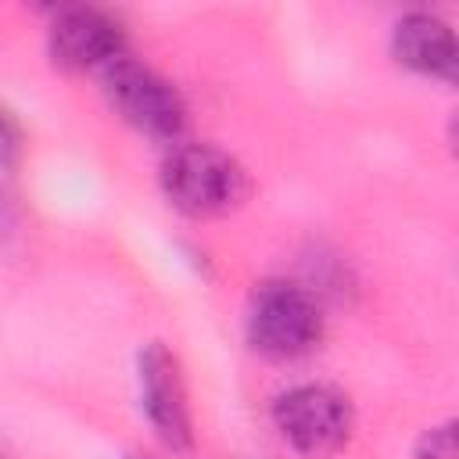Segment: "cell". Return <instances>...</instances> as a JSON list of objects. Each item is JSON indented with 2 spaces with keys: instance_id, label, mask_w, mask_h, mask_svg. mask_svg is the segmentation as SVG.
<instances>
[{
  "instance_id": "7",
  "label": "cell",
  "mask_w": 459,
  "mask_h": 459,
  "mask_svg": "<svg viewBox=\"0 0 459 459\" xmlns=\"http://www.w3.org/2000/svg\"><path fill=\"white\" fill-rule=\"evenodd\" d=\"M391 50L398 65H405L416 75H430L441 82H455L459 72V43L445 18L430 11H409L394 22Z\"/></svg>"
},
{
  "instance_id": "6",
  "label": "cell",
  "mask_w": 459,
  "mask_h": 459,
  "mask_svg": "<svg viewBox=\"0 0 459 459\" xmlns=\"http://www.w3.org/2000/svg\"><path fill=\"white\" fill-rule=\"evenodd\" d=\"M126 43L122 22L104 7H65L47 32L50 61L65 72H104L126 57Z\"/></svg>"
},
{
  "instance_id": "2",
  "label": "cell",
  "mask_w": 459,
  "mask_h": 459,
  "mask_svg": "<svg viewBox=\"0 0 459 459\" xmlns=\"http://www.w3.org/2000/svg\"><path fill=\"white\" fill-rule=\"evenodd\" d=\"M247 344L273 359L294 362L308 355L323 337V308L312 290L290 280H265L247 301Z\"/></svg>"
},
{
  "instance_id": "3",
  "label": "cell",
  "mask_w": 459,
  "mask_h": 459,
  "mask_svg": "<svg viewBox=\"0 0 459 459\" xmlns=\"http://www.w3.org/2000/svg\"><path fill=\"white\" fill-rule=\"evenodd\" d=\"M104 93L122 122L154 143H179L186 133V100L183 93L151 65L136 57H118L104 72Z\"/></svg>"
},
{
  "instance_id": "5",
  "label": "cell",
  "mask_w": 459,
  "mask_h": 459,
  "mask_svg": "<svg viewBox=\"0 0 459 459\" xmlns=\"http://www.w3.org/2000/svg\"><path fill=\"white\" fill-rule=\"evenodd\" d=\"M136 384H140V405L154 434L172 452L194 448V416H190V394L179 369V359L161 344H143L136 359Z\"/></svg>"
},
{
  "instance_id": "9",
  "label": "cell",
  "mask_w": 459,
  "mask_h": 459,
  "mask_svg": "<svg viewBox=\"0 0 459 459\" xmlns=\"http://www.w3.org/2000/svg\"><path fill=\"white\" fill-rule=\"evenodd\" d=\"M22 147H25L22 126H18V118L0 104V165H14V161L22 158Z\"/></svg>"
},
{
  "instance_id": "4",
  "label": "cell",
  "mask_w": 459,
  "mask_h": 459,
  "mask_svg": "<svg viewBox=\"0 0 459 459\" xmlns=\"http://www.w3.org/2000/svg\"><path fill=\"white\" fill-rule=\"evenodd\" d=\"M273 423L301 455H330L351 437V402L330 384H294L276 394Z\"/></svg>"
},
{
  "instance_id": "8",
  "label": "cell",
  "mask_w": 459,
  "mask_h": 459,
  "mask_svg": "<svg viewBox=\"0 0 459 459\" xmlns=\"http://www.w3.org/2000/svg\"><path fill=\"white\" fill-rule=\"evenodd\" d=\"M459 455V445H455V420H445V423H434L427 427L416 445H412V459H455Z\"/></svg>"
},
{
  "instance_id": "1",
  "label": "cell",
  "mask_w": 459,
  "mask_h": 459,
  "mask_svg": "<svg viewBox=\"0 0 459 459\" xmlns=\"http://www.w3.org/2000/svg\"><path fill=\"white\" fill-rule=\"evenodd\" d=\"M169 204L190 219H215L244 204L251 179L244 165L215 143H176L161 161Z\"/></svg>"
}]
</instances>
